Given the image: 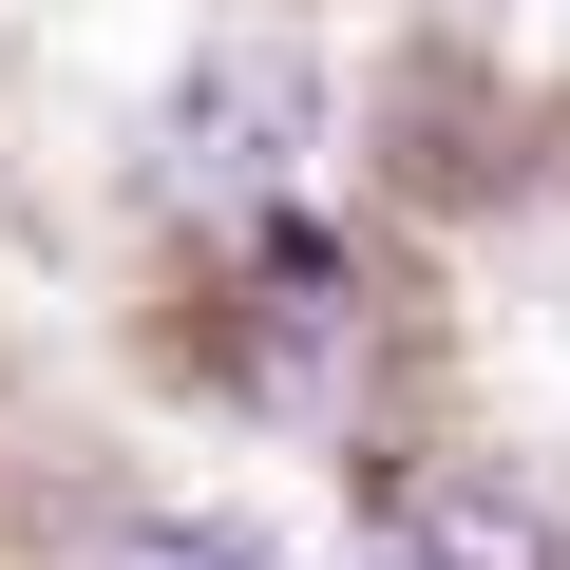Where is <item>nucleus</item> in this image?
Returning a JSON list of instances; mask_svg holds the SVG:
<instances>
[{"label":"nucleus","instance_id":"f257e3e1","mask_svg":"<svg viewBox=\"0 0 570 570\" xmlns=\"http://www.w3.org/2000/svg\"><path fill=\"white\" fill-rule=\"evenodd\" d=\"M305 134H324V77L285 58V39H209L190 96H171V171L228 190V209H266L285 171H305Z\"/></svg>","mask_w":570,"mask_h":570},{"label":"nucleus","instance_id":"7ed1b4c3","mask_svg":"<svg viewBox=\"0 0 570 570\" xmlns=\"http://www.w3.org/2000/svg\"><path fill=\"white\" fill-rule=\"evenodd\" d=\"M115 570H266V532H209V513H134Z\"/></svg>","mask_w":570,"mask_h":570},{"label":"nucleus","instance_id":"f03ea898","mask_svg":"<svg viewBox=\"0 0 570 570\" xmlns=\"http://www.w3.org/2000/svg\"><path fill=\"white\" fill-rule=\"evenodd\" d=\"M400 551H419V570H570V551H551V513H532V494H494V475H438V494L400 513Z\"/></svg>","mask_w":570,"mask_h":570}]
</instances>
